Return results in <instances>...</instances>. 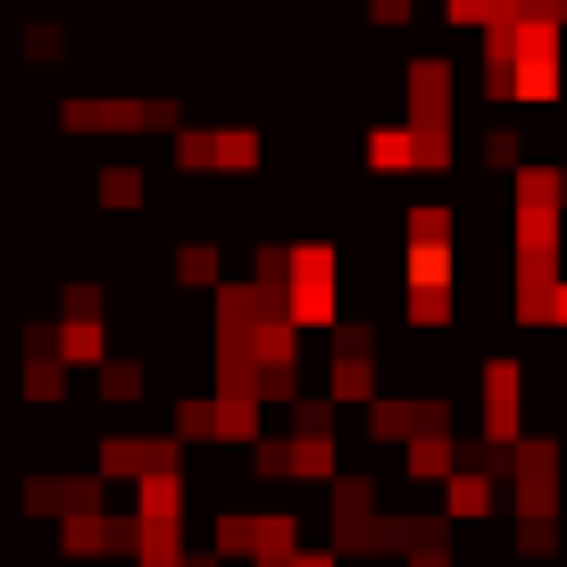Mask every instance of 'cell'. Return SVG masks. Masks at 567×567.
<instances>
[{
    "label": "cell",
    "mask_w": 567,
    "mask_h": 567,
    "mask_svg": "<svg viewBox=\"0 0 567 567\" xmlns=\"http://www.w3.org/2000/svg\"><path fill=\"white\" fill-rule=\"evenodd\" d=\"M368 167H375V176H409V167H417V176H425V142H417V125H375V134H368Z\"/></svg>",
    "instance_id": "52a82bcc"
},
{
    "label": "cell",
    "mask_w": 567,
    "mask_h": 567,
    "mask_svg": "<svg viewBox=\"0 0 567 567\" xmlns=\"http://www.w3.org/2000/svg\"><path fill=\"white\" fill-rule=\"evenodd\" d=\"M484 92H493V101H534V109L559 101V92H567L559 18H509V25H484Z\"/></svg>",
    "instance_id": "6da1fadb"
},
{
    "label": "cell",
    "mask_w": 567,
    "mask_h": 567,
    "mask_svg": "<svg viewBox=\"0 0 567 567\" xmlns=\"http://www.w3.org/2000/svg\"><path fill=\"white\" fill-rule=\"evenodd\" d=\"M526 434V368L517 359H484V443L509 451Z\"/></svg>",
    "instance_id": "5b68a950"
},
{
    "label": "cell",
    "mask_w": 567,
    "mask_h": 567,
    "mask_svg": "<svg viewBox=\"0 0 567 567\" xmlns=\"http://www.w3.org/2000/svg\"><path fill=\"white\" fill-rule=\"evenodd\" d=\"M284 318L301 334L342 326V243H292L284 250Z\"/></svg>",
    "instance_id": "7a4b0ae2"
},
{
    "label": "cell",
    "mask_w": 567,
    "mask_h": 567,
    "mask_svg": "<svg viewBox=\"0 0 567 567\" xmlns=\"http://www.w3.org/2000/svg\"><path fill=\"white\" fill-rule=\"evenodd\" d=\"M59 51H68V25H59V18H34V25H25V59H59Z\"/></svg>",
    "instance_id": "7c38bea8"
},
{
    "label": "cell",
    "mask_w": 567,
    "mask_h": 567,
    "mask_svg": "<svg viewBox=\"0 0 567 567\" xmlns=\"http://www.w3.org/2000/svg\"><path fill=\"white\" fill-rule=\"evenodd\" d=\"M68 134H176V101H68L59 109Z\"/></svg>",
    "instance_id": "277c9868"
},
{
    "label": "cell",
    "mask_w": 567,
    "mask_h": 567,
    "mask_svg": "<svg viewBox=\"0 0 567 567\" xmlns=\"http://www.w3.org/2000/svg\"><path fill=\"white\" fill-rule=\"evenodd\" d=\"M176 284L184 292H217V243H176Z\"/></svg>",
    "instance_id": "30bf717a"
},
{
    "label": "cell",
    "mask_w": 567,
    "mask_h": 567,
    "mask_svg": "<svg viewBox=\"0 0 567 567\" xmlns=\"http://www.w3.org/2000/svg\"><path fill=\"white\" fill-rule=\"evenodd\" d=\"M51 351L68 359V368H101V359H109V326H101V309H68V318L51 326Z\"/></svg>",
    "instance_id": "8992f818"
},
{
    "label": "cell",
    "mask_w": 567,
    "mask_h": 567,
    "mask_svg": "<svg viewBox=\"0 0 567 567\" xmlns=\"http://www.w3.org/2000/svg\"><path fill=\"white\" fill-rule=\"evenodd\" d=\"M92 392H101V409H134L142 392H151V359H101V368H92Z\"/></svg>",
    "instance_id": "9c48e42d"
},
{
    "label": "cell",
    "mask_w": 567,
    "mask_h": 567,
    "mask_svg": "<svg viewBox=\"0 0 567 567\" xmlns=\"http://www.w3.org/2000/svg\"><path fill=\"white\" fill-rule=\"evenodd\" d=\"M92 200H101L109 217H142L151 209V176H142V167H101V176H92Z\"/></svg>",
    "instance_id": "ba28073f"
},
{
    "label": "cell",
    "mask_w": 567,
    "mask_h": 567,
    "mask_svg": "<svg viewBox=\"0 0 567 567\" xmlns=\"http://www.w3.org/2000/svg\"><path fill=\"white\" fill-rule=\"evenodd\" d=\"M167 467H184V443H176V434H125V425H117V434H101V443H92V476H101L117 501L134 493L142 476H167Z\"/></svg>",
    "instance_id": "3957f363"
},
{
    "label": "cell",
    "mask_w": 567,
    "mask_h": 567,
    "mask_svg": "<svg viewBox=\"0 0 567 567\" xmlns=\"http://www.w3.org/2000/svg\"><path fill=\"white\" fill-rule=\"evenodd\" d=\"M368 18H375V25H384V34H401V25H409V18H417V0H368Z\"/></svg>",
    "instance_id": "4fadbf2b"
},
{
    "label": "cell",
    "mask_w": 567,
    "mask_h": 567,
    "mask_svg": "<svg viewBox=\"0 0 567 567\" xmlns=\"http://www.w3.org/2000/svg\"><path fill=\"white\" fill-rule=\"evenodd\" d=\"M484 167L517 176V167H526V134H517V125H493V134H484Z\"/></svg>",
    "instance_id": "8fae6325"
},
{
    "label": "cell",
    "mask_w": 567,
    "mask_h": 567,
    "mask_svg": "<svg viewBox=\"0 0 567 567\" xmlns=\"http://www.w3.org/2000/svg\"><path fill=\"white\" fill-rule=\"evenodd\" d=\"M550 326L567 334V276H559V292H550Z\"/></svg>",
    "instance_id": "5bb4252c"
}]
</instances>
